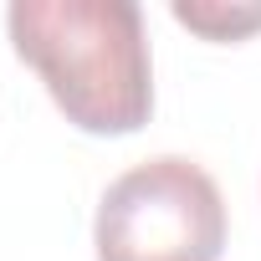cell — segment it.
Wrapping results in <instances>:
<instances>
[{
  "label": "cell",
  "mask_w": 261,
  "mask_h": 261,
  "mask_svg": "<svg viewBox=\"0 0 261 261\" xmlns=\"http://www.w3.org/2000/svg\"><path fill=\"white\" fill-rule=\"evenodd\" d=\"M6 26L16 57L82 134L118 139L149 123L154 62L134 0H16Z\"/></svg>",
  "instance_id": "obj_1"
},
{
  "label": "cell",
  "mask_w": 261,
  "mask_h": 261,
  "mask_svg": "<svg viewBox=\"0 0 261 261\" xmlns=\"http://www.w3.org/2000/svg\"><path fill=\"white\" fill-rule=\"evenodd\" d=\"M92 246L97 261H220V185L195 159H144L108 185L92 220Z\"/></svg>",
  "instance_id": "obj_2"
},
{
  "label": "cell",
  "mask_w": 261,
  "mask_h": 261,
  "mask_svg": "<svg viewBox=\"0 0 261 261\" xmlns=\"http://www.w3.org/2000/svg\"><path fill=\"white\" fill-rule=\"evenodd\" d=\"M174 21L200 31L205 41H241L251 31H261V6H220V0H205V6H174Z\"/></svg>",
  "instance_id": "obj_3"
}]
</instances>
